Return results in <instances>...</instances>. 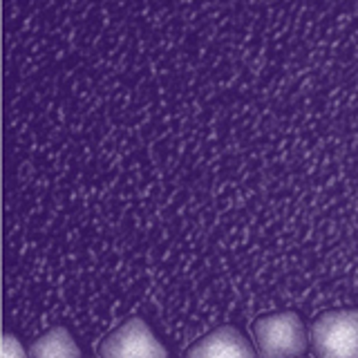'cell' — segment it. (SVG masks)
I'll use <instances>...</instances> for the list:
<instances>
[{
    "label": "cell",
    "mask_w": 358,
    "mask_h": 358,
    "mask_svg": "<svg viewBox=\"0 0 358 358\" xmlns=\"http://www.w3.org/2000/svg\"><path fill=\"white\" fill-rule=\"evenodd\" d=\"M251 331L260 358H302L311 347L305 322L296 311L264 313L253 322Z\"/></svg>",
    "instance_id": "1"
},
{
    "label": "cell",
    "mask_w": 358,
    "mask_h": 358,
    "mask_svg": "<svg viewBox=\"0 0 358 358\" xmlns=\"http://www.w3.org/2000/svg\"><path fill=\"white\" fill-rule=\"evenodd\" d=\"M313 358H358V309H331L311 322Z\"/></svg>",
    "instance_id": "2"
},
{
    "label": "cell",
    "mask_w": 358,
    "mask_h": 358,
    "mask_svg": "<svg viewBox=\"0 0 358 358\" xmlns=\"http://www.w3.org/2000/svg\"><path fill=\"white\" fill-rule=\"evenodd\" d=\"M101 358H168V350L143 318H128L99 345Z\"/></svg>",
    "instance_id": "3"
},
{
    "label": "cell",
    "mask_w": 358,
    "mask_h": 358,
    "mask_svg": "<svg viewBox=\"0 0 358 358\" xmlns=\"http://www.w3.org/2000/svg\"><path fill=\"white\" fill-rule=\"evenodd\" d=\"M186 358H260L249 338L233 324L213 329L186 350Z\"/></svg>",
    "instance_id": "4"
},
{
    "label": "cell",
    "mask_w": 358,
    "mask_h": 358,
    "mask_svg": "<svg viewBox=\"0 0 358 358\" xmlns=\"http://www.w3.org/2000/svg\"><path fill=\"white\" fill-rule=\"evenodd\" d=\"M31 358H83L81 347L65 327H52L29 347Z\"/></svg>",
    "instance_id": "5"
},
{
    "label": "cell",
    "mask_w": 358,
    "mask_h": 358,
    "mask_svg": "<svg viewBox=\"0 0 358 358\" xmlns=\"http://www.w3.org/2000/svg\"><path fill=\"white\" fill-rule=\"evenodd\" d=\"M3 358H31V356H29V352H25V347H22V343L16 338V336L7 331L5 341H3Z\"/></svg>",
    "instance_id": "6"
}]
</instances>
